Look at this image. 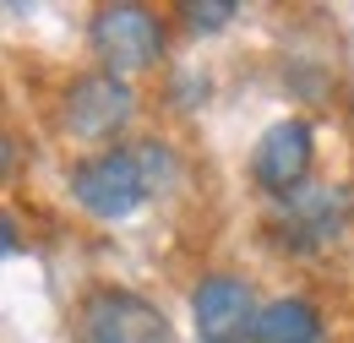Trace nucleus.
Segmentation results:
<instances>
[{"instance_id":"f257e3e1","label":"nucleus","mask_w":354,"mask_h":343,"mask_svg":"<svg viewBox=\"0 0 354 343\" xmlns=\"http://www.w3.org/2000/svg\"><path fill=\"white\" fill-rule=\"evenodd\" d=\"M71 196H77V207L88 218L120 223L153 196V180L142 169L136 147H98V153L71 164Z\"/></svg>"},{"instance_id":"f03ea898","label":"nucleus","mask_w":354,"mask_h":343,"mask_svg":"<svg viewBox=\"0 0 354 343\" xmlns=\"http://www.w3.org/2000/svg\"><path fill=\"white\" fill-rule=\"evenodd\" d=\"M88 44L98 55V71L109 77H136V71H153L158 55H164V17L136 6V0H115V6H98L88 22Z\"/></svg>"},{"instance_id":"7ed1b4c3","label":"nucleus","mask_w":354,"mask_h":343,"mask_svg":"<svg viewBox=\"0 0 354 343\" xmlns=\"http://www.w3.org/2000/svg\"><path fill=\"white\" fill-rule=\"evenodd\" d=\"M77 343H175V327L131 289H93L77 305Z\"/></svg>"},{"instance_id":"20e7f679","label":"nucleus","mask_w":354,"mask_h":343,"mask_svg":"<svg viewBox=\"0 0 354 343\" xmlns=\"http://www.w3.org/2000/svg\"><path fill=\"white\" fill-rule=\"evenodd\" d=\"M136 115V93L126 77H109V71H88L66 87L60 98V126L71 131L77 142H115L120 131L131 126Z\"/></svg>"},{"instance_id":"39448f33","label":"nucleus","mask_w":354,"mask_h":343,"mask_svg":"<svg viewBox=\"0 0 354 343\" xmlns=\"http://www.w3.org/2000/svg\"><path fill=\"white\" fill-rule=\"evenodd\" d=\"M257 316H262V305L251 295V284L234 272H207L191 289V327L202 343H251Z\"/></svg>"},{"instance_id":"423d86ee","label":"nucleus","mask_w":354,"mask_h":343,"mask_svg":"<svg viewBox=\"0 0 354 343\" xmlns=\"http://www.w3.org/2000/svg\"><path fill=\"white\" fill-rule=\"evenodd\" d=\"M310 158H316V131H310V120L289 115V120H278V126L262 131V142H257V153H251V180L262 185L267 196L289 202L295 191H306Z\"/></svg>"},{"instance_id":"0eeeda50","label":"nucleus","mask_w":354,"mask_h":343,"mask_svg":"<svg viewBox=\"0 0 354 343\" xmlns=\"http://www.w3.org/2000/svg\"><path fill=\"white\" fill-rule=\"evenodd\" d=\"M349 191L344 185H306V191H295L289 202H283V245H295V251H316V245H327V240H338L344 234V223H349Z\"/></svg>"},{"instance_id":"6e6552de","label":"nucleus","mask_w":354,"mask_h":343,"mask_svg":"<svg viewBox=\"0 0 354 343\" xmlns=\"http://www.w3.org/2000/svg\"><path fill=\"white\" fill-rule=\"evenodd\" d=\"M251 343H322V310L300 295L267 300L257 316V338Z\"/></svg>"},{"instance_id":"1a4fd4ad","label":"nucleus","mask_w":354,"mask_h":343,"mask_svg":"<svg viewBox=\"0 0 354 343\" xmlns=\"http://www.w3.org/2000/svg\"><path fill=\"white\" fill-rule=\"evenodd\" d=\"M180 17H185L191 33H218V28H229V22L240 17V6H234V0H185Z\"/></svg>"},{"instance_id":"9d476101","label":"nucleus","mask_w":354,"mask_h":343,"mask_svg":"<svg viewBox=\"0 0 354 343\" xmlns=\"http://www.w3.org/2000/svg\"><path fill=\"white\" fill-rule=\"evenodd\" d=\"M349 109H354V104H349Z\"/></svg>"}]
</instances>
